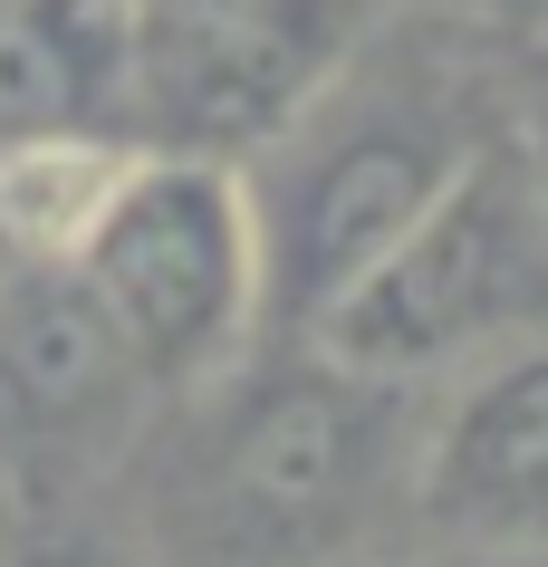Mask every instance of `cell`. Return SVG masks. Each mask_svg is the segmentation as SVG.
Masks as SVG:
<instances>
[{"instance_id":"1","label":"cell","mask_w":548,"mask_h":567,"mask_svg":"<svg viewBox=\"0 0 548 567\" xmlns=\"http://www.w3.org/2000/svg\"><path fill=\"white\" fill-rule=\"evenodd\" d=\"M510 125V68L482 59L472 20L395 10L356 59L241 164L260 221L270 347H308L424 203Z\"/></svg>"},{"instance_id":"2","label":"cell","mask_w":548,"mask_h":567,"mask_svg":"<svg viewBox=\"0 0 548 567\" xmlns=\"http://www.w3.org/2000/svg\"><path fill=\"white\" fill-rule=\"evenodd\" d=\"M203 433L164 491L174 567H347L414 472V394L318 347H270L183 394Z\"/></svg>"},{"instance_id":"3","label":"cell","mask_w":548,"mask_h":567,"mask_svg":"<svg viewBox=\"0 0 548 567\" xmlns=\"http://www.w3.org/2000/svg\"><path fill=\"white\" fill-rule=\"evenodd\" d=\"M519 337H548V183L519 125H500L424 203V221L318 318L308 347L375 385L433 394Z\"/></svg>"},{"instance_id":"4","label":"cell","mask_w":548,"mask_h":567,"mask_svg":"<svg viewBox=\"0 0 548 567\" xmlns=\"http://www.w3.org/2000/svg\"><path fill=\"white\" fill-rule=\"evenodd\" d=\"M77 279L96 289L106 328L145 365L164 404L221 385L231 365L270 347V289H260V221L250 183L221 154L145 145L125 164L116 203L77 240Z\"/></svg>"},{"instance_id":"5","label":"cell","mask_w":548,"mask_h":567,"mask_svg":"<svg viewBox=\"0 0 548 567\" xmlns=\"http://www.w3.org/2000/svg\"><path fill=\"white\" fill-rule=\"evenodd\" d=\"M385 20V0H145L135 135L250 164Z\"/></svg>"},{"instance_id":"6","label":"cell","mask_w":548,"mask_h":567,"mask_svg":"<svg viewBox=\"0 0 548 567\" xmlns=\"http://www.w3.org/2000/svg\"><path fill=\"white\" fill-rule=\"evenodd\" d=\"M145 404L164 394L106 328L77 260H0V491L59 509L68 481H96L145 433Z\"/></svg>"},{"instance_id":"7","label":"cell","mask_w":548,"mask_h":567,"mask_svg":"<svg viewBox=\"0 0 548 567\" xmlns=\"http://www.w3.org/2000/svg\"><path fill=\"white\" fill-rule=\"evenodd\" d=\"M404 509L443 558L548 548V337L462 365L414 414Z\"/></svg>"},{"instance_id":"8","label":"cell","mask_w":548,"mask_h":567,"mask_svg":"<svg viewBox=\"0 0 548 567\" xmlns=\"http://www.w3.org/2000/svg\"><path fill=\"white\" fill-rule=\"evenodd\" d=\"M135 96L145 0H0V135H135Z\"/></svg>"},{"instance_id":"9","label":"cell","mask_w":548,"mask_h":567,"mask_svg":"<svg viewBox=\"0 0 548 567\" xmlns=\"http://www.w3.org/2000/svg\"><path fill=\"white\" fill-rule=\"evenodd\" d=\"M135 154V135H0V260H77Z\"/></svg>"},{"instance_id":"10","label":"cell","mask_w":548,"mask_h":567,"mask_svg":"<svg viewBox=\"0 0 548 567\" xmlns=\"http://www.w3.org/2000/svg\"><path fill=\"white\" fill-rule=\"evenodd\" d=\"M0 567H145V558H135L116 529H96V519L30 509V519H20V538L0 548Z\"/></svg>"},{"instance_id":"11","label":"cell","mask_w":548,"mask_h":567,"mask_svg":"<svg viewBox=\"0 0 548 567\" xmlns=\"http://www.w3.org/2000/svg\"><path fill=\"white\" fill-rule=\"evenodd\" d=\"M510 125H519V145H529V164L548 183V39H529L519 68H510Z\"/></svg>"},{"instance_id":"12","label":"cell","mask_w":548,"mask_h":567,"mask_svg":"<svg viewBox=\"0 0 548 567\" xmlns=\"http://www.w3.org/2000/svg\"><path fill=\"white\" fill-rule=\"evenodd\" d=\"M404 10H443V20H472V30H529V39H548V0H404Z\"/></svg>"},{"instance_id":"13","label":"cell","mask_w":548,"mask_h":567,"mask_svg":"<svg viewBox=\"0 0 548 567\" xmlns=\"http://www.w3.org/2000/svg\"><path fill=\"white\" fill-rule=\"evenodd\" d=\"M443 567H548V548H500V558H443Z\"/></svg>"},{"instance_id":"14","label":"cell","mask_w":548,"mask_h":567,"mask_svg":"<svg viewBox=\"0 0 548 567\" xmlns=\"http://www.w3.org/2000/svg\"><path fill=\"white\" fill-rule=\"evenodd\" d=\"M356 567H443V558H356Z\"/></svg>"}]
</instances>
